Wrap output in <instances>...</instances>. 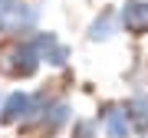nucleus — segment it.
Segmentation results:
<instances>
[{
  "label": "nucleus",
  "mask_w": 148,
  "mask_h": 138,
  "mask_svg": "<svg viewBox=\"0 0 148 138\" xmlns=\"http://www.w3.org/2000/svg\"><path fill=\"white\" fill-rule=\"evenodd\" d=\"M40 56L27 36H3L0 40V76L7 79H33L40 72Z\"/></svg>",
  "instance_id": "nucleus-1"
},
{
  "label": "nucleus",
  "mask_w": 148,
  "mask_h": 138,
  "mask_svg": "<svg viewBox=\"0 0 148 138\" xmlns=\"http://www.w3.org/2000/svg\"><path fill=\"white\" fill-rule=\"evenodd\" d=\"M73 122V109L66 99H49L30 122L20 125L23 135H36V138H56L59 132H66V125Z\"/></svg>",
  "instance_id": "nucleus-2"
},
{
  "label": "nucleus",
  "mask_w": 148,
  "mask_h": 138,
  "mask_svg": "<svg viewBox=\"0 0 148 138\" xmlns=\"http://www.w3.org/2000/svg\"><path fill=\"white\" fill-rule=\"evenodd\" d=\"M49 102L46 92H27V89H13L7 92L0 102V125L7 128H20L23 122H30L33 115Z\"/></svg>",
  "instance_id": "nucleus-3"
},
{
  "label": "nucleus",
  "mask_w": 148,
  "mask_h": 138,
  "mask_svg": "<svg viewBox=\"0 0 148 138\" xmlns=\"http://www.w3.org/2000/svg\"><path fill=\"white\" fill-rule=\"evenodd\" d=\"M40 27V7L27 3V0H16L10 7V13L0 20V33L3 36H30Z\"/></svg>",
  "instance_id": "nucleus-4"
},
{
  "label": "nucleus",
  "mask_w": 148,
  "mask_h": 138,
  "mask_svg": "<svg viewBox=\"0 0 148 138\" xmlns=\"http://www.w3.org/2000/svg\"><path fill=\"white\" fill-rule=\"evenodd\" d=\"M27 40L33 43L40 63H46V66H53V69H63V66L69 63V56H73V49H69L53 30H36V33H30Z\"/></svg>",
  "instance_id": "nucleus-5"
},
{
  "label": "nucleus",
  "mask_w": 148,
  "mask_h": 138,
  "mask_svg": "<svg viewBox=\"0 0 148 138\" xmlns=\"http://www.w3.org/2000/svg\"><path fill=\"white\" fill-rule=\"evenodd\" d=\"M95 122H102V132L106 138H132V118H128L125 112V102H109V105L99 109V115H95Z\"/></svg>",
  "instance_id": "nucleus-6"
},
{
  "label": "nucleus",
  "mask_w": 148,
  "mask_h": 138,
  "mask_svg": "<svg viewBox=\"0 0 148 138\" xmlns=\"http://www.w3.org/2000/svg\"><path fill=\"white\" fill-rule=\"evenodd\" d=\"M119 27L128 36H148V0H125L119 7Z\"/></svg>",
  "instance_id": "nucleus-7"
},
{
  "label": "nucleus",
  "mask_w": 148,
  "mask_h": 138,
  "mask_svg": "<svg viewBox=\"0 0 148 138\" xmlns=\"http://www.w3.org/2000/svg\"><path fill=\"white\" fill-rule=\"evenodd\" d=\"M119 33H122L119 13L115 10H102L89 27H86V40H89V43H109V40H115Z\"/></svg>",
  "instance_id": "nucleus-8"
},
{
  "label": "nucleus",
  "mask_w": 148,
  "mask_h": 138,
  "mask_svg": "<svg viewBox=\"0 0 148 138\" xmlns=\"http://www.w3.org/2000/svg\"><path fill=\"white\" fill-rule=\"evenodd\" d=\"M125 112H128V118H132L135 132L148 135V92H135V96L125 102Z\"/></svg>",
  "instance_id": "nucleus-9"
},
{
  "label": "nucleus",
  "mask_w": 148,
  "mask_h": 138,
  "mask_svg": "<svg viewBox=\"0 0 148 138\" xmlns=\"http://www.w3.org/2000/svg\"><path fill=\"white\" fill-rule=\"evenodd\" d=\"M92 118H73V132H69V138H99V132H95Z\"/></svg>",
  "instance_id": "nucleus-10"
},
{
  "label": "nucleus",
  "mask_w": 148,
  "mask_h": 138,
  "mask_svg": "<svg viewBox=\"0 0 148 138\" xmlns=\"http://www.w3.org/2000/svg\"><path fill=\"white\" fill-rule=\"evenodd\" d=\"M13 3H16V0H0V20L10 13V7H13Z\"/></svg>",
  "instance_id": "nucleus-11"
},
{
  "label": "nucleus",
  "mask_w": 148,
  "mask_h": 138,
  "mask_svg": "<svg viewBox=\"0 0 148 138\" xmlns=\"http://www.w3.org/2000/svg\"><path fill=\"white\" fill-rule=\"evenodd\" d=\"M0 102H3V92H0Z\"/></svg>",
  "instance_id": "nucleus-12"
},
{
  "label": "nucleus",
  "mask_w": 148,
  "mask_h": 138,
  "mask_svg": "<svg viewBox=\"0 0 148 138\" xmlns=\"http://www.w3.org/2000/svg\"><path fill=\"white\" fill-rule=\"evenodd\" d=\"M142 138H148V135H142Z\"/></svg>",
  "instance_id": "nucleus-13"
}]
</instances>
